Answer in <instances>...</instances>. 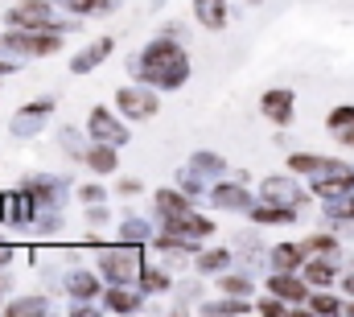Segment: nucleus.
I'll list each match as a JSON object with an SVG mask.
<instances>
[{"instance_id": "nucleus-6", "label": "nucleus", "mask_w": 354, "mask_h": 317, "mask_svg": "<svg viewBox=\"0 0 354 317\" xmlns=\"http://www.w3.org/2000/svg\"><path fill=\"white\" fill-rule=\"evenodd\" d=\"M87 165L95 169V173H111V169H115V153H111V149H91Z\"/></svg>"}, {"instance_id": "nucleus-9", "label": "nucleus", "mask_w": 354, "mask_h": 317, "mask_svg": "<svg viewBox=\"0 0 354 317\" xmlns=\"http://www.w3.org/2000/svg\"><path fill=\"white\" fill-rule=\"evenodd\" d=\"M198 12L206 25H223V0H198Z\"/></svg>"}, {"instance_id": "nucleus-12", "label": "nucleus", "mask_w": 354, "mask_h": 317, "mask_svg": "<svg viewBox=\"0 0 354 317\" xmlns=\"http://www.w3.org/2000/svg\"><path fill=\"white\" fill-rule=\"evenodd\" d=\"M107 309H136V297L132 293H107Z\"/></svg>"}, {"instance_id": "nucleus-11", "label": "nucleus", "mask_w": 354, "mask_h": 317, "mask_svg": "<svg viewBox=\"0 0 354 317\" xmlns=\"http://www.w3.org/2000/svg\"><path fill=\"white\" fill-rule=\"evenodd\" d=\"M272 260H280V268H297L301 247H276V251H272Z\"/></svg>"}, {"instance_id": "nucleus-15", "label": "nucleus", "mask_w": 354, "mask_h": 317, "mask_svg": "<svg viewBox=\"0 0 354 317\" xmlns=\"http://www.w3.org/2000/svg\"><path fill=\"white\" fill-rule=\"evenodd\" d=\"M342 124H354V107H338L330 116V128H342Z\"/></svg>"}, {"instance_id": "nucleus-14", "label": "nucleus", "mask_w": 354, "mask_h": 317, "mask_svg": "<svg viewBox=\"0 0 354 317\" xmlns=\"http://www.w3.org/2000/svg\"><path fill=\"white\" fill-rule=\"evenodd\" d=\"M227 264V251H210V255H202V272H214V268H223Z\"/></svg>"}, {"instance_id": "nucleus-18", "label": "nucleus", "mask_w": 354, "mask_h": 317, "mask_svg": "<svg viewBox=\"0 0 354 317\" xmlns=\"http://www.w3.org/2000/svg\"><path fill=\"white\" fill-rule=\"evenodd\" d=\"M71 289H75V293H91L95 284H91V276H75V280H71Z\"/></svg>"}, {"instance_id": "nucleus-4", "label": "nucleus", "mask_w": 354, "mask_h": 317, "mask_svg": "<svg viewBox=\"0 0 354 317\" xmlns=\"http://www.w3.org/2000/svg\"><path fill=\"white\" fill-rule=\"evenodd\" d=\"M91 132H95L99 141H124V128H120L103 107H99V111H91Z\"/></svg>"}, {"instance_id": "nucleus-20", "label": "nucleus", "mask_w": 354, "mask_h": 317, "mask_svg": "<svg viewBox=\"0 0 354 317\" xmlns=\"http://www.w3.org/2000/svg\"><path fill=\"white\" fill-rule=\"evenodd\" d=\"M338 136H342V141H346V145H354V128H351V132H338Z\"/></svg>"}, {"instance_id": "nucleus-19", "label": "nucleus", "mask_w": 354, "mask_h": 317, "mask_svg": "<svg viewBox=\"0 0 354 317\" xmlns=\"http://www.w3.org/2000/svg\"><path fill=\"white\" fill-rule=\"evenodd\" d=\"M313 305H317V309H322V314H334V309H338V301H330V297H317V301H313Z\"/></svg>"}, {"instance_id": "nucleus-7", "label": "nucleus", "mask_w": 354, "mask_h": 317, "mask_svg": "<svg viewBox=\"0 0 354 317\" xmlns=\"http://www.w3.org/2000/svg\"><path fill=\"white\" fill-rule=\"evenodd\" d=\"M264 194L272 198V202H297V190H292L288 181H268Z\"/></svg>"}, {"instance_id": "nucleus-2", "label": "nucleus", "mask_w": 354, "mask_h": 317, "mask_svg": "<svg viewBox=\"0 0 354 317\" xmlns=\"http://www.w3.org/2000/svg\"><path fill=\"white\" fill-rule=\"evenodd\" d=\"M120 107L132 111V116H153V111H157V99H153L149 91H145V95H140V91H120Z\"/></svg>"}, {"instance_id": "nucleus-1", "label": "nucleus", "mask_w": 354, "mask_h": 317, "mask_svg": "<svg viewBox=\"0 0 354 317\" xmlns=\"http://www.w3.org/2000/svg\"><path fill=\"white\" fill-rule=\"evenodd\" d=\"M264 116L276 124H288L292 120V95L288 91H268L264 95Z\"/></svg>"}, {"instance_id": "nucleus-3", "label": "nucleus", "mask_w": 354, "mask_h": 317, "mask_svg": "<svg viewBox=\"0 0 354 317\" xmlns=\"http://www.w3.org/2000/svg\"><path fill=\"white\" fill-rule=\"evenodd\" d=\"M46 17H50V4H46V0L21 4V8H12V12H8V21H12V25H37V21H46Z\"/></svg>"}, {"instance_id": "nucleus-8", "label": "nucleus", "mask_w": 354, "mask_h": 317, "mask_svg": "<svg viewBox=\"0 0 354 317\" xmlns=\"http://www.w3.org/2000/svg\"><path fill=\"white\" fill-rule=\"evenodd\" d=\"M107 50H111V42H99V46H91L83 58H75V71H91V66H95V62H99Z\"/></svg>"}, {"instance_id": "nucleus-16", "label": "nucleus", "mask_w": 354, "mask_h": 317, "mask_svg": "<svg viewBox=\"0 0 354 317\" xmlns=\"http://www.w3.org/2000/svg\"><path fill=\"white\" fill-rule=\"evenodd\" d=\"M309 276H313L317 284H326V280L334 276V268H326V264H313V268H309Z\"/></svg>"}, {"instance_id": "nucleus-5", "label": "nucleus", "mask_w": 354, "mask_h": 317, "mask_svg": "<svg viewBox=\"0 0 354 317\" xmlns=\"http://www.w3.org/2000/svg\"><path fill=\"white\" fill-rule=\"evenodd\" d=\"M272 293H280V297H288V301H305V297H309L305 284L292 280V276H272Z\"/></svg>"}, {"instance_id": "nucleus-17", "label": "nucleus", "mask_w": 354, "mask_h": 317, "mask_svg": "<svg viewBox=\"0 0 354 317\" xmlns=\"http://www.w3.org/2000/svg\"><path fill=\"white\" fill-rule=\"evenodd\" d=\"M223 289H227V293H243V297H248V280H239V276L223 280Z\"/></svg>"}, {"instance_id": "nucleus-13", "label": "nucleus", "mask_w": 354, "mask_h": 317, "mask_svg": "<svg viewBox=\"0 0 354 317\" xmlns=\"http://www.w3.org/2000/svg\"><path fill=\"white\" fill-rule=\"evenodd\" d=\"M71 8H75V12H103L107 0H71Z\"/></svg>"}, {"instance_id": "nucleus-10", "label": "nucleus", "mask_w": 354, "mask_h": 317, "mask_svg": "<svg viewBox=\"0 0 354 317\" xmlns=\"http://www.w3.org/2000/svg\"><path fill=\"white\" fill-rule=\"evenodd\" d=\"M288 165H292L297 173H309V169H326L330 161H326V157H305V153H297V157L288 161Z\"/></svg>"}]
</instances>
